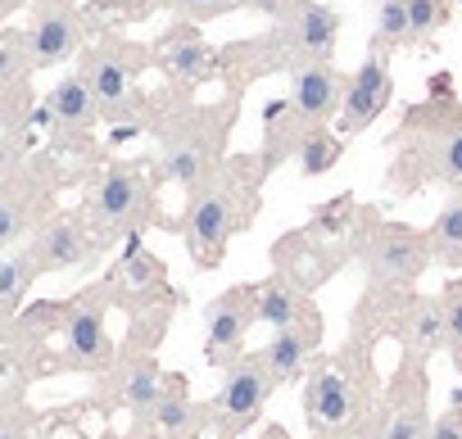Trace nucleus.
<instances>
[{
	"mask_svg": "<svg viewBox=\"0 0 462 439\" xmlns=\"http://www.w3.org/2000/svg\"><path fill=\"white\" fill-rule=\"evenodd\" d=\"M390 55H394V50H385V46H376V41H372L367 59L349 73L345 105H340V118H336V123H340V136H358V132H367V127L390 109V100H394Z\"/></svg>",
	"mask_w": 462,
	"mask_h": 439,
	"instance_id": "nucleus-10",
	"label": "nucleus"
},
{
	"mask_svg": "<svg viewBox=\"0 0 462 439\" xmlns=\"http://www.w3.org/2000/svg\"><path fill=\"white\" fill-rule=\"evenodd\" d=\"M286 5H291V0H245V10H254V14H263L268 23H277Z\"/></svg>",
	"mask_w": 462,
	"mask_h": 439,
	"instance_id": "nucleus-36",
	"label": "nucleus"
},
{
	"mask_svg": "<svg viewBox=\"0 0 462 439\" xmlns=\"http://www.w3.org/2000/svg\"><path fill=\"white\" fill-rule=\"evenodd\" d=\"M82 14L69 5V0H46V5L32 14L28 23V55L32 69H60L73 55H82Z\"/></svg>",
	"mask_w": 462,
	"mask_h": 439,
	"instance_id": "nucleus-14",
	"label": "nucleus"
},
{
	"mask_svg": "<svg viewBox=\"0 0 462 439\" xmlns=\"http://www.w3.org/2000/svg\"><path fill=\"white\" fill-rule=\"evenodd\" d=\"M150 5H159V10H172V14L181 19V10H186V0H150Z\"/></svg>",
	"mask_w": 462,
	"mask_h": 439,
	"instance_id": "nucleus-38",
	"label": "nucleus"
},
{
	"mask_svg": "<svg viewBox=\"0 0 462 439\" xmlns=\"http://www.w3.org/2000/svg\"><path fill=\"white\" fill-rule=\"evenodd\" d=\"M217 55H222V78L231 82V96H241L250 82H259L268 73H291V55L273 28L250 37V41H231Z\"/></svg>",
	"mask_w": 462,
	"mask_h": 439,
	"instance_id": "nucleus-17",
	"label": "nucleus"
},
{
	"mask_svg": "<svg viewBox=\"0 0 462 439\" xmlns=\"http://www.w3.org/2000/svg\"><path fill=\"white\" fill-rule=\"evenodd\" d=\"M254 439H291V434H286V425H263Z\"/></svg>",
	"mask_w": 462,
	"mask_h": 439,
	"instance_id": "nucleus-37",
	"label": "nucleus"
},
{
	"mask_svg": "<svg viewBox=\"0 0 462 439\" xmlns=\"http://www.w3.org/2000/svg\"><path fill=\"white\" fill-rule=\"evenodd\" d=\"M236 10H245V0H186L181 19H190V23H213V19H226V14H236Z\"/></svg>",
	"mask_w": 462,
	"mask_h": 439,
	"instance_id": "nucleus-34",
	"label": "nucleus"
},
{
	"mask_svg": "<svg viewBox=\"0 0 462 439\" xmlns=\"http://www.w3.org/2000/svg\"><path fill=\"white\" fill-rule=\"evenodd\" d=\"M408 23H412V46H430L453 23V0H408Z\"/></svg>",
	"mask_w": 462,
	"mask_h": 439,
	"instance_id": "nucleus-31",
	"label": "nucleus"
},
{
	"mask_svg": "<svg viewBox=\"0 0 462 439\" xmlns=\"http://www.w3.org/2000/svg\"><path fill=\"white\" fill-rule=\"evenodd\" d=\"M309 132H313V123L291 100H273L263 109V150H259L263 154V168L273 172L286 159H300V145L309 141Z\"/></svg>",
	"mask_w": 462,
	"mask_h": 439,
	"instance_id": "nucleus-21",
	"label": "nucleus"
},
{
	"mask_svg": "<svg viewBox=\"0 0 462 439\" xmlns=\"http://www.w3.org/2000/svg\"><path fill=\"white\" fill-rule=\"evenodd\" d=\"M345 87H349V73H340L336 64H304L291 73V105L313 123V127H327L331 118H340V105H345Z\"/></svg>",
	"mask_w": 462,
	"mask_h": 439,
	"instance_id": "nucleus-18",
	"label": "nucleus"
},
{
	"mask_svg": "<svg viewBox=\"0 0 462 439\" xmlns=\"http://www.w3.org/2000/svg\"><path fill=\"white\" fill-rule=\"evenodd\" d=\"M390 326L408 358H430V353H444V344H448V322H444L439 295H412V290L394 295Z\"/></svg>",
	"mask_w": 462,
	"mask_h": 439,
	"instance_id": "nucleus-15",
	"label": "nucleus"
},
{
	"mask_svg": "<svg viewBox=\"0 0 462 439\" xmlns=\"http://www.w3.org/2000/svg\"><path fill=\"white\" fill-rule=\"evenodd\" d=\"M0 439H23V430L19 425H0Z\"/></svg>",
	"mask_w": 462,
	"mask_h": 439,
	"instance_id": "nucleus-39",
	"label": "nucleus"
},
{
	"mask_svg": "<svg viewBox=\"0 0 462 439\" xmlns=\"http://www.w3.org/2000/svg\"><path fill=\"white\" fill-rule=\"evenodd\" d=\"M376 46L385 50H412V23H408V0H381L376 5Z\"/></svg>",
	"mask_w": 462,
	"mask_h": 439,
	"instance_id": "nucleus-30",
	"label": "nucleus"
},
{
	"mask_svg": "<svg viewBox=\"0 0 462 439\" xmlns=\"http://www.w3.org/2000/svg\"><path fill=\"white\" fill-rule=\"evenodd\" d=\"M236 123V96H226L222 105H186L168 118L154 123L159 136V177L177 181L190 190L199 177H208L226 159V136Z\"/></svg>",
	"mask_w": 462,
	"mask_h": 439,
	"instance_id": "nucleus-3",
	"label": "nucleus"
},
{
	"mask_svg": "<svg viewBox=\"0 0 462 439\" xmlns=\"http://www.w3.org/2000/svg\"><path fill=\"white\" fill-rule=\"evenodd\" d=\"M42 277L46 272H73V268H87L96 254H100V236L91 232L87 213H55L51 223H42L28 241Z\"/></svg>",
	"mask_w": 462,
	"mask_h": 439,
	"instance_id": "nucleus-11",
	"label": "nucleus"
},
{
	"mask_svg": "<svg viewBox=\"0 0 462 439\" xmlns=\"http://www.w3.org/2000/svg\"><path fill=\"white\" fill-rule=\"evenodd\" d=\"M340 154H345V141L331 132V127H313L309 132V141L300 145V177H322V172H331L336 163H340Z\"/></svg>",
	"mask_w": 462,
	"mask_h": 439,
	"instance_id": "nucleus-29",
	"label": "nucleus"
},
{
	"mask_svg": "<svg viewBox=\"0 0 462 439\" xmlns=\"http://www.w3.org/2000/svg\"><path fill=\"white\" fill-rule=\"evenodd\" d=\"M163 385H168V376L150 362V358H132L127 362V371H123V380H118V398L132 407V412H154V403H159V394H163Z\"/></svg>",
	"mask_w": 462,
	"mask_h": 439,
	"instance_id": "nucleus-27",
	"label": "nucleus"
},
{
	"mask_svg": "<svg viewBox=\"0 0 462 439\" xmlns=\"http://www.w3.org/2000/svg\"><path fill=\"white\" fill-rule=\"evenodd\" d=\"M426 241H430V259L444 272H462V181L448 186V199L426 227Z\"/></svg>",
	"mask_w": 462,
	"mask_h": 439,
	"instance_id": "nucleus-24",
	"label": "nucleus"
},
{
	"mask_svg": "<svg viewBox=\"0 0 462 439\" xmlns=\"http://www.w3.org/2000/svg\"><path fill=\"white\" fill-rule=\"evenodd\" d=\"M273 394H277V385H273V376L263 371L259 353H245L241 362H231V367L222 371V389H217V398L208 403V416H213V425H217L226 439H236V434H245V430L263 416V407H268Z\"/></svg>",
	"mask_w": 462,
	"mask_h": 439,
	"instance_id": "nucleus-7",
	"label": "nucleus"
},
{
	"mask_svg": "<svg viewBox=\"0 0 462 439\" xmlns=\"http://www.w3.org/2000/svg\"><path fill=\"white\" fill-rule=\"evenodd\" d=\"M32 232V195L0 186V254H10Z\"/></svg>",
	"mask_w": 462,
	"mask_h": 439,
	"instance_id": "nucleus-28",
	"label": "nucleus"
},
{
	"mask_svg": "<svg viewBox=\"0 0 462 439\" xmlns=\"http://www.w3.org/2000/svg\"><path fill=\"white\" fill-rule=\"evenodd\" d=\"M195 416H199V407H190L186 376H168V385H163V394H159V403H154V412H150L154 430L168 434V439H181V434H190Z\"/></svg>",
	"mask_w": 462,
	"mask_h": 439,
	"instance_id": "nucleus-26",
	"label": "nucleus"
},
{
	"mask_svg": "<svg viewBox=\"0 0 462 439\" xmlns=\"http://www.w3.org/2000/svg\"><path fill=\"white\" fill-rule=\"evenodd\" d=\"M46 114H51V123L64 127V132H91V127L105 118V114H100V100H96V91L87 87L82 73H69V78H60V82L51 87Z\"/></svg>",
	"mask_w": 462,
	"mask_h": 439,
	"instance_id": "nucleus-22",
	"label": "nucleus"
},
{
	"mask_svg": "<svg viewBox=\"0 0 462 439\" xmlns=\"http://www.w3.org/2000/svg\"><path fill=\"white\" fill-rule=\"evenodd\" d=\"M399 159L385 172L394 195H412L421 186H457L462 181V100H426L403 114L394 136Z\"/></svg>",
	"mask_w": 462,
	"mask_h": 439,
	"instance_id": "nucleus-2",
	"label": "nucleus"
},
{
	"mask_svg": "<svg viewBox=\"0 0 462 439\" xmlns=\"http://www.w3.org/2000/svg\"><path fill=\"white\" fill-rule=\"evenodd\" d=\"M37 277H42V268H37V259H32L28 245L0 259V322L19 313V304L28 299V290H32Z\"/></svg>",
	"mask_w": 462,
	"mask_h": 439,
	"instance_id": "nucleus-25",
	"label": "nucleus"
},
{
	"mask_svg": "<svg viewBox=\"0 0 462 439\" xmlns=\"http://www.w3.org/2000/svg\"><path fill=\"white\" fill-rule=\"evenodd\" d=\"M354 254L367 272V290H412L421 281V272L435 263L426 232H417L408 223H385L372 208H358Z\"/></svg>",
	"mask_w": 462,
	"mask_h": 439,
	"instance_id": "nucleus-4",
	"label": "nucleus"
},
{
	"mask_svg": "<svg viewBox=\"0 0 462 439\" xmlns=\"http://www.w3.org/2000/svg\"><path fill=\"white\" fill-rule=\"evenodd\" d=\"M286 55H291V73L304 64H336V46H340V14L322 0H291L277 23H268Z\"/></svg>",
	"mask_w": 462,
	"mask_h": 439,
	"instance_id": "nucleus-9",
	"label": "nucleus"
},
{
	"mask_svg": "<svg viewBox=\"0 0 462 439\" xmlns=\"http://www.w3.org/2000/svg\"><path fill=\"white\" fill-rule=\"evenodd\" d=\"M426 439H462V407L439 412V416L430 421V434H426Z\"/></svg>",
	"mask_w": 462,
	"mask_h": 439,
	"instance_id": "nucleus-35",
	"label": "nucleus"
},
{
	"mask_svg": "<svg viewBox=\"0 0 462 439\" xmlns=\"http://www.w3.org/2000/svg\"><path fill=\"white\" fill-rule=\"evenodd\" d=\"M268 168L263 154H226L208 177H199L186 190L181 213V241L195 268H217L226 259V245L236 232H245L259 213V186Z\"/></svg>",
	"mask_w": 462,
	"mask_h": 439,
	"instance_id": "nucleus-1",
	"label": "nucleus"
},
{
	"mask_svg": "<svg viewBox=\"0 0 462 439\" xmlns=\"http://www.w3.org/2000/svg\"><path fill=\"white\" fill-rule=\"evenodd\" d=\"M259 322V286H231L204 308V362L226 371L245 358L250 326Z\"/></svg>",
	"mask_w": 462,
	"mask_h": 439,
	"instance_id": "nucleus-8",
	"label": "nucleus"
},
{
	"mask_svg": "<svg viewBox=\"0 0 462 439\" xmlns=\"http://www.w3.org/2000/svg\"><path fill=\"white\" fill-rule=\"evenodd\" d=\"M313 313H318V308H313L309 290H304L295 277L273 272V277L259 286V322H263V326L282 331V326H295V322H304V317H313Z\"/></svg>",
	"mask_w": 462,
	"mask_h": 439,
	"instance_id": "nucleus-23",
	"label": "nucleus"
},
{
	"mask_svg": "<svg viewBox=\"0 0 462 439\" xmlns=\"http://www.w3.org/2000/svg\"><path fill=\"white\" fill-rule=\"evenodd\" d=\"M145 59L150 55L141 46H127V41H100V46L82 50L78 73L96 91L105 123H136L145 114V96L136 87V73L145 69Z\"/></svg>",
	"mask_w": 462,
	"mask_h": 439,
	"instance_id": "nucleus-5",
	"label": "nucleus"
},
{
	"mask_svg": "<svg viewBox=\"0 0 462 439\" xmlns=\"http://www.w3.org/2000/svg\"><path fill=\"white\" fill-rule=\"evenodd\" d=\"M322 331H327V322H322V313H313V317H304V322H295V326L273 331V340H268L263 349H254L277 389L291 385V380H300V376L309 371L313 353L322 349Z\"/></svg>",
	"mask_w": 462,
	"mask_h": 439,
	"instance_id": "nucleus-16",
	"label": "nucleus"
},
{
	"mask_svg": "<svg viewBox=\"0 0 462 439\" xmlns=\"http://www.w3.org/2000/svg\"><path fill=\"white\" fill-rule=\"evenodd\" d=\"M32 73V55H28V37L23 32H0V96L23 87V78Z\"/></svg>",
	"mask_w": 462,
	"mask_h": 439,
	"instance_id": "nucleus-32",
	"label": "nucleus"
},
{
	"mask_svg": "<svg viewBox=\"0 0 462 439\" xmlns=\"http://www.w3.org/2000/svg\"><path fill=\"white\" fill-rule=\"evenodd\" d=\"M64 358H69V367H82V371H105L114 362V340H109V326H105V308L96 299H82L69 313Z\"/></svg>",
	"mask_w": 462,
	"mask_h": 439,
	"instance_id": "nucleus-19",
	"label": "nucleus"
},
{
	"mask_svg": "<svg viewBox=\"0 0 462 439\" xmlns=\"http://www.w3.org/2000/svg\"><path fill=\"white\" fill-rule=\"evenodd\" d=\"M150 208H154L150 172L141 163H114V168H105V177L96 181V190L87 199V223L100 236V245H109V241L145 227Z\"/></svg>",
	"mask_w": 462,
	"mask_h": 439,
	"instance_id": "nucleus-6",
	"label": "nucleus"
},
{
	"mask_svg": "<svg viewBox=\"0 0 462 439\" xmlns=\"http://www.w3.org/2000/svg\"><path fill=\"white\" fill-rule=\"evenodd\" d=\"M403 371L408 380H394V398L376 421V439H426L430 434V416L421 398V358H408Z\"/></svg>",
	"mask_w": 462,
	"mask_h": 439,
	"instance_id": "nucleus-20",
	"label": "nucleus"
},
{
	"mask_svg": "<svg viewBox=\"0 0 462 439\" xmlns=\"http://www.w3.org/2000/svg\"><path fill=\"white\" fill-rule=\"evenodd\" d=\"M358 412H363V389L340 367H313L309 371V380H304V421L318 439L354 425Z\"/></svg>",
	"mask_w": 462,
	"mask_h": 439,
	"instance_id": "nucleus-12",
	"label": "nucleus"
},
{
	"mask_svg": "<svg viewBox=\"0 0 462 439\" xmlns=\"http://www.w3.org/2000/svg\"><path fill=\"white\" fill-rule=\"evenodd\" d=\"M439 299H444V322H448V344H444V353H448V362L462 371V281H448V286L439 290Z\"/></svg>",
	"mask_w": 462,
	"mask_h": 439,
	"instance_id": "nucleus-33",
	"label": "nucleus"
},
{
	"mask_svg": "<svg viewBox=\"0 0 462 439\" xmlns=\"http://www.w3.org/2000/svg\"><path fill=\"white\" fill-rule=\"evenodd\" d=\"M154 59L163 64V73L177 82V87H204L213 78H222V55L204 41L199 23L190 19H177L159 41H154Z\"/></svg>",
	"mask_w": 462,
	"mask_h": 439,
	"instance_id": "nucleus-13",
	"label": "nucleus"
}]
</instances>
